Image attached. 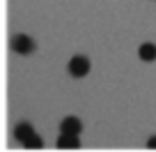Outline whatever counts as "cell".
I'll return each instance as SVG.
<instances>
[{
	"mask_svg": "<svg viewBox=\"0 0 156 152\" xmlns=\"http://www.w3.org/2000/svg\"><path fill=\"white\" fill-rule=\"evenodd\" d=\"M32 134H34V129H32L30 122H21V124H16V129H14V136H16L19 143H25Z\"/></svg>",
	"mask_w": 156,
	"mask_h": 152,
	"instance_id": "obj_5",
	"label": "cell"
},
{
	"mask_svg": "<svg viewBox=\"0 0 156 152\" xmlns=\"http://www.w3.org/2000/svg\"><path fill=\"white\" fill-rule=\"evenodd\" d=\"M23 147H25V150H39V147H44V141H41L37 134H32V136L23 143Z\"/></svg>",
	"mask_w": 156,
	"mask_h": 152,
	"instance_id": "obj_7",
	"label": "cell"
},
{
	"mask_svg": "<svg viewBox=\"0 0 156 152\" xmlns=\"http://www.w3.org/2000/svg\"><path fill=\"white\" fill-rule=\"evenodd\" d=\"M138 55H140V60H145V62H154L156 60V44L145 42V44L138 49Z\"/></svg>",
	"mask_w": 156,
	"mask_h": 152,
	"instance_id": "obj_6",
	"label": "cell"
},
{
	"mask_svg": "<svg viewBox=\"0 0 156 152\" xmlns=\"http://www.w3.org/2000/svg\"><path fill=\"white\" fill-rule=\"evenodd\" d=\"M12 49H14L16 53H21V55H28V53L34 51V42H32L30 35H14V37H12Z\"/></svg>",
	"mask_w": 156,
	"mask_h": 152,
	"instance_id": "obj_2",
	"label": "cell"
},
{
	"mask_svg": "<svg viewBox=\"0 0 156 152\" xmlns=\"http://www.w3.org/2000/svg\"><path fill=\"white\" fill-rule=\"evenodd\" d=\"M58 147L60 150H73V147H80V141H78L76 134H60Z\"/></svg>",
	"mask_w": 156,
	"mask_h": 152,
	"instance_id": "obj_4",
	"label": "cell"
},
{
	"mask_svg": "<svg viewBox=\"0 0 156 152\" xmlns=\"http://www.w3.org/2000/svg\"><path fill=\"white\" fill-rule=\"evenodd\" d=\"M147 147H156V136H151L149 141H147Z\"/></svg>",
	"mask_w": 156,
	"mask_h": 152,
	"instance_id": "obj_8",
	"label": "cell"
},
{
	"mask_svg": "<svg viewBox=\"0 0 156 152\" xmlns=\"http://www.w3.org/2000/svg\"><path fill=\"white\" fill-rule=\"evenodd\" d=\"M67 69H69V74H71L73 79H83V76L90 74V60L85 58V55H73V58L69 60Z\"/></svg>",
	"mask_w": 156,
	"mask_h": 152,
	"instance_id": "obj_1",
	"label": "cell"
},
{
	"mask_svg": "<svg viewBox=\"0 0 156 152\" xmlns=\"http://www.w3.org/2000/svg\"><path fill=\"white\" fill-rule=\"evenodd\" d=\"M83 132V122L76 118V115H67V118L60 122V134H80Z\"/></svg>",
	"mask_w": 156,
	"mask_h": 152,
	"instance_id": "obj_3",
	"label": "cell"
}]
</instances>
